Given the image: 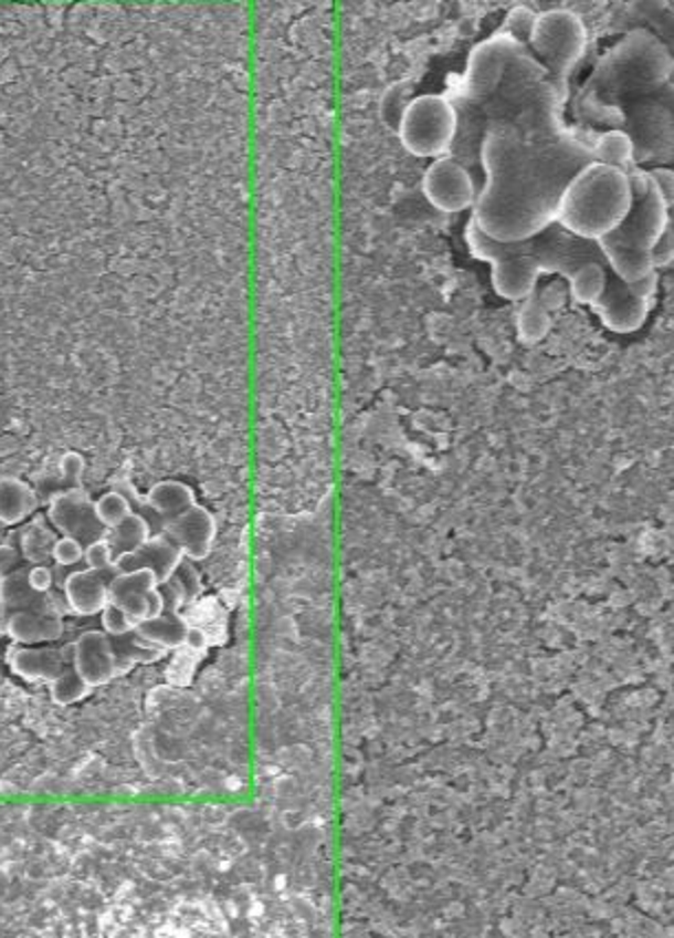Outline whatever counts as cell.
I'll return each instance as SVG.
<instances>
[{
    "instance_id": "cell-1",
    "label": "cell",
    "mask_w": 674,
    "mask_h": 938,
    "mask_svg": "<svg viewBox=\"0 0 674 938\" xmlns=\"http://www.w3.org/2000/svg\"><path fill=\"white\" fill-rule=\"evenodd\" d=\"M459 113L452 157L478 161L485 184L472 208L496 243H520L558 219L567 184L596 161L598 131L567 124L569 100L529 46L498 29L478 42L445 93Z\"/></svg>"
},
{
    "instance_id": "cell-2",
    "label": "cell",
    "mask_w": 674,
    "mask_h": 938,
    "mask_svg": "<svg viewBox=\"0 0 674 938\" xmlns=\"http://www.w3.org/2000/svg\"><path fill=\"white\" fill-rule=\"evenodd\" d=\"M673 71L674 60L666 44L651 31L635 29L600 60L591 84L580 95V111L585 119L593 122L622 100L668 84Z\"/></svg>"
},
{
    "instance_id": "cell-3",
    "label": "cell",
    "mask_w": 674,
    "mask_h": 938,
    "mask_svg": "<svg viewBox=\"0 0 674 938\" xmlns=\"http://www.w3.org/2000/svg\"><path fill=\"white\" fill-rule=\"evenodd\" d=\"M633 204L635 195L629 173L591 161L567 184L556 223L580 239L598 243L624 226Z\"/></svg>"
},
{
    "instance_id": "cell-4",
    "label": "cell",
    "mask_w": 674,
    "mask_h": 938,
    "mask_svg": "<svg viewBox=\"0 0 674 938\" xmlns=\"http://www.w3.org/2000/svg\"><path fill=\"white\" fill-rule=\"evenodd\" d=\"M591 124L624 131L633 139L635 166L674 168V82L622 100Z\"/></svg>"
},
{
    "instance_id": "cell-5",
    "label": "cell",
    "mask_w": 674,
    "mask_h": 938,
    "mask_svg": "<svg viewBox=\"0 0 674 938\" xmlns=\"http://www.w3.org/2000/svg\"><path fill=\"white\" fill-rule=\"evenodd\" d=\"M589 44L585 20L571 9H547L536 13L527 38L529 51L549 71L554 84L569 95V80L582 62Z\"/></svg>"
},
{
    "instance_id": "cell-6",
    "label": "cell",
    "mask_w": 674,
    "mask_h": 938,
    "mask_svg": "<svg viewBox=\"0 0 674 938\" xmlns=\"http://www.w3.org/2000/svg\"><path fill=\"white\" fill-rule=\"evenodd\" d=\"M459 137V113L445 93L410 100L399 117L401 146L419 159L450 157Z\"/></svg>"
},
{
    "instance_id": "cell-7",
    "label": "cell",
    "mask_w": 674,
    "mask_h": 938,
    "mask_svg": "<svg viewBox=\"0 0 674 938\" xmlns=\"http://www.w3.org/2000/svg\"><path fill=\"white\" fill-rule=\"evenodd\" d=\"M629 177H631L635 204L624 226L609 237L626 248L653 254L655 246L660 243V239L666 234L671 226V206L664 199L662 190L657 188L651 170L633 166L629 170Z\"/></svg>"
},
{
    "instance_id": "cell-8",
    "label": "cell",
    "mask_w": 674,
    "mask_h": 938,
    "mask_svg": "<svg viewBox=\"0 0 674 938\" xmlns=\"http://www.w3.org/2000/svg\"><path fill=\"white\" fill-rule=\"evenodd\" d=\"M421 192L430 206L445 215L472 210L478 197L472 170L452 155L434 159L425 168L421 179Z\"/></svg>"
},
{
    "instance_id": "cell-9",
    "label": "cell",
    "mask_w": 674,
    "mask_h": 938,
    "mask_svg": "<svg viewBox=\"0 0 674 938\" xmlns=\"http://www.w3.org/2000/svg\"><path fill=\"white\" fill-rule=\"evenodd\" d=\"M49 521L64 536H73L84 545L104 539L106 528L95 514V506L82 488H66L57 492L49 503Z\"/></svg>"
},
{
    "instance_id": "cell-10",
    "label": "cell",
    "mask_w": 674,
    "mask_h": 938,
    "mask_svg": "<svg viewBox=\"0 0 674 938\" xmlns=\"http://www.w3.org/2000/svg\"><path fill=\"white\" fill-rule=\"evenodd\" d=\"M73 667L95 689L119 676L113 638L104 629H88L75 638Z\"/></svg>"
},
{
    "instance_id": "cell-11",
    "label": "cell",
    "mask_w": 674,
    "mask_h": 938,
    "mask_svg": "<svg viewBox=\"0 0 674 938\" xmlns=\"http://www.w3.org/2000/svg\"><path fill=\"white\" fill-rule=\"evenodd\" d=\"M166 536H170L186 559L203 561L210 556L217 539V521L214 514L194 503L183 514L166 521Z\"/></svg>"
},
{
    "instance_id": "cell-12",
    "label": "cell",
    "mask_w": 674,
    "mask_h": 938,
    "mask_svg": "<svg viewBox=\"0 0 674 938\" xmlns=\"http://www.w3.org/2000/svg\"><path fill=\"white\" fill-rule=\"evenodd\" d=\"M476 259L492 265V288L501 299L523 303L536 292L540 272L527 257L485 252Z\"/></svg>"
},
{
    "instance_id": "cell-13",
    "label": "cell",
    "mask_w": 674,
    "mask_h": 938,
    "mask_svg": "<svg viewBox=\"0 0 674 938\" xmlns=\"http://www.w3.org/2000/svg\"><path fill=\"white\" fill-rule=\"evenodd\" d=\"M183 552L170 536H150L141 548H137L130 554H124L117 559L115 570L128 572V570H150L159 579V585L166 583L177 567L183 561Z\"/></svg>"
},
{
    "instance_id": "cell-14",
    "label": "cell",
    "mask_w": 674,
    "mask_h": 938,
    "mask_svg": "<svg viewBox=\"0 0 674 938\" xmlns=\"http://www.w3.org/2000/svg\"><path fill=\"white\" fill-rule=\"evenodd\" d=\"M73 665V647L69 652L55 647L18 645L9 652V667L24 680H55L66 667Z\"/></svg>"
},
{
    "instance_id": "cell-15",
    "label": "cell",
    "mask_w": 674,
    "mask_h": 938,
    "mask_svg": "<svg viewBox=\"0 0 674 938\" xmlns=\"http://www.w3.org/2000/svg\"><path fill=\"white\" fill-rule=\"evenodd\" d=\"M108 581L110 579H106V572H97L91 567L66 574L62 583L66 607L80 616L102 614V609L110 603Z\"/></svg>"
},
{
    "instance_id": "cell-16",
    "label": "cell",
    "mask_w": 674,
    "mask_h": 938,
    "mask_svg": "<svg viewBox=\"0 0 674 938\" xmlns=\"http://www.w3.org/2000/svg\"><path fill=\"white\" fill-rule=\"evenodd\" d=\"M159 587V579L150 570L115 572L108 581V598L128 612L137 625L148 616V594Z\"/></svg>"
},
{
    "instance_id": "cell-17",
    "label": "cell",
    "mask_w": 674,
    "mask_h": 938,
    "mask_svg": "<svg viewBox=\"0 0 674 938\" xmlns=\"http://www.w3.org/2000/svg\"><path fill=\"white\" fill-rule=\"evenodd\" d=\"M4 632L18 645L53 643L64 634V621L57 612L20 609L7 614Z\"/></svg>"
},
{
    "instance_id": "cell-18",
    "label": "cell",
    "mask_w": 674,
    "mask_h": 938,
    "mask_svg": "<svg viewBox=\"0 0 674 938\" xmlns=\"http://www.w3.org/2000/svg\"><path fill=\"white\" fill-rule=\"evenodd\" d=\"M0 607L4 614L20 609H38V612H57V603L53 594H40L31 587L27 570L9 572L0 576Z\"/></svg>"
},
{
    "instance_id": "cell-19",
    "label": "cell",
    "mask_w": 674,
    "mask_h": 938,
    "mask_svg": "<svg viewBox=\"0 0 674 938\" xmlns=\"http://www.w3.org/2000/svg\"><path fill=\"white\" fill-rule=\"evenodd\" d=\"M194 503H197L194 490L188 483L172 481V479L155 483L148 492V506L164 519V523L183 514Z\"/></svg>"
},
{
    "instance_id": "cell-20",
    "label": "cell",
    "mask_w": 674,
    "mask_h": 938,
    "mask_svg": "<svg viewBox=\"0 0 674 938\" xmlns=\"http://www.w3.org/2000/svg\"><path fill=\"white\" fill-rule=\"evenodd\" d=\"M38 506V497L29 483L15 477L0 479V523H20Z\"/></svg>"
},
{
    "instance_id": "cell-21",
    "label": "cell",
    "mask_w": 674,
    "mask_h": 938,
    "mask_svg": "<svg viewBox=\"0 0 674 938\" xmlns=\"http://www.w3.org/2000/svg\"><path fill=\"white\" fill-rule=\"evenodd\" d=\"M188 629H190V625L186 623V618L179 612H170V609H166L161 616L146 618L137 625V632L146 640L164 647L166 652L183 647Z\"/></svg>"
},
{
    "instance_id": "cell-22",
    "label": "cell",
    "mask_w": 674,
    "mask_h": 938,
    "mask_svg": "<svg viewBox=\"0 0 674 938\" xmlns=\"http://www.w3.org/2000/svg\"><path fill=\"white\" fill-rule=\"evenodd\" d=\"M596 161L609 164V166H615V168H624L629 173L635 166L633 139L624 131H618V128L598 131Z\"/></svg>"
},
{
    "instance_id": "cell-23",
    "label": "cell",
    "mask_w": 674,
    "mask_h": 938,
    "mask_svg": "<svg viewBox=\"0 0 674 938\" xmlns=\"http://www.w3.org/2000/svg\"><path fill=\"white\" fill-rule=\"evenodd\" d=\"M551 325H554L551 312L540 303L536 292L527 301H523V308L516 316V330H518L520 343L525 345L540 343L549 334Z\"/></svg>"
},
{
    "instance_id": "cell-24",
    "label": "cell",
    "mask_w": 674,
    "mask_h": 938,
    "mask_svg": "<svg viewBox=\"0 0 674 938\" xmlns=\"http://www.w3.org/2000/svg\"><path fill=\"white\" fill-rule=\"evenodd\" d=\"M150 536H152V530H150L148 519L141 517V514H137V512L128 514L122 523H117L115 528H110L106 532V539H108V543H110V548H113V552H115L117 559L124 556V554L135 552Z\"/></svg>"
},
{
    "instance_id": "cell-25",
    "label": "cell",
    "mask_w": 674,
    "mask_h": 938,
    "mask_svg": "<svg viewBox=\"0 0 674 938\" xmlns=\"http://www.w3.org/2000/svg\"><path fill=\"white\" fill-rule=\"evenodd\" d=\"M49 691H51V700L55 705L66 707V705H75V702L84 700L93 691V687L71 665L55 680L49 682Z\"/></svg>"
},
{
    "instance_id": "cell-26",
    "label": "cell",
    "mask_w": 674,
    "mask_h": 938,
    "mask_svg": "<svg viewBox=\"0 0 674 938\" xmlns=\"http://www.w3.org/2000/svg\"><path fill=\"white\" fill-rule=\"evenodd\" d=\"M93 506H95V514H97V519L102 521V525H104L106 530L115 528V525H117V523H122L128 514H133L130 501H128L122 492H117V490H108V492H104L97 501H93Z\"/></svg>"
},
{
    "instance_id": "cell-27",
    "label": "cell",
    "mask_w": 674,
    "mask_h": 938,
    "mask_svg": "<svg viewBox=\"0 0 674 938\" xmlns=\"http://www.w3.org/2000/svg\"><path fill=\"white\" fill-rule=\"evenodd\" d=\"M102 629L110 638H117V636H126V634L135 632L137 629V621L128 612H124L119 605L108 603L102 609Z\"/></svg>"
},
{
    "instance_id": "cell-28",
    "label": "cell",
    "mask_w": 674,
    "mask_h": 938,
    "mask_svg": "<svg viewBox=\"0 0 674 938\" xmlns=\"http://www.w3.org/2000/svg\"><path fill=\"white\" fill-rule=\"evenodd\" d=\"M84 563H86V567L97 570V572H106V574L108 572H117L115 570L117 556H115V552H113V548H110V543H108L106 536L86 545V550H84Z\"/></svg>"
},
{
    "instance_id": "cell-29",
    "label": "cell",
    "mask_w": 674,
    "mask_h": 938,
    "mask_svg": "<svg viewBox=\"0 0 674 938\" xmlns=\"http://www.w3.org/2000/svg\"><path fill=\"white\" fill-rule=\"evenodd\" d=\"M53 543H55V541H51V539H49V534H46L42 528H38V525H31V528L22 534V548H24V554H27V559H29L33 565H35V563H42V561L51 554Z\"/></svg>"
},
{
    "instance_id": "cell-30",
    "label": "cell",
    "mask_w": 674,
    "mask_h": 938,
    "mask_svg": "<svg viewBox=\"0 0 674 938\" xmlns=\"http://www.w3.org/2000/svg\"><path fill=\"white\" fill-rule=\"evenodd\" d=\"M84 550H86V545L82 541L62 534L60 539H55L51 556L57 563V567H71V565H77L80 561H84Z\"/></svg>"
},
{
    "instance_id": "cell-31",
    "label": "cell",
    "mask_w": 674,
    "mask_h": 938,
    "mask_svg": "<svg viewBox=\"0 0 674 938\" xmlns=\"http://www.w3.org/2000/svg\"><path fill=\"white\" fill-rule=\"evenodd\" d=\"M534 20H536V11H531L529 7H514L507 13V18H505L503 31H507L509 35H514L516 40H520V42L527 44V38L531 33Z\"/></svg>"
},
{
    "instance_id": "cell-32",
    "label": "cell",
    "mask_w": 674,
    "mask_h": 938,
    "mask_svg": "<svg viewBox=\"0 0 674 938\" xmlns=\"http://www.w3.org/2000/svg\"><path fill=\"white\" fill-rule=\"evenodd\" d=\"M170 579H175L177 581V585L181 587V592H183V596H186V603H192L194 598H199V594H201V576H199V572H197V567L188 561V559H183L181 561V565L177 567V572L170 576Z\"/></svg>"
},
{
    "instance_id": "cell-33",
    "label": "cell",
    "mask_w": 674,
    "mask_h": 938,
    "mask_svg": "<svg viewBox=\"0 0 674 938\" xmlns=\"http://www.w3.org/2000/svg\"><path fill=\"white\" fill-rule=\"evenodd\" d=\"M653 265L655 270H674V230L668 226L666 234L660 239V243L653 250Z\"/></svg>"
},
{
    "instance_id": "cell-34",
    "label": "cell",
    "mask_w": 674,
    "mask_h": 938,
    "mask_svg": "<svg viewBox=\"0 0 674 938\" xmlns=\"http://www.w3.org/2000/svg\"><path fill=\"white\" fill-rule=\"evenodd\" d=\"M27 576H29L31 587L35 592H40V594L51 592V587L55 583V570H51L49 565H42V563H35L33 567H29L27 570Z\"/></svg>"
},
{
    "instance_id": "cell-35",
    "label": "cell",
    "mask_w": 674,
    "mask_h": 938,
    "mask_svg": "<svg viewBox=\"0 0 674 938\" xmlns=\"http://www.w3.org/2000/svg\"><path fill=\"white\" fill-rule=\"evenodd\" d=\"M60 470L62 477L71 483V488H80V479L84 472V458L80 454H64L60 460Z\"/></svg>"
},
{
    "instance_id": "cell-36",
    "label": "cell",
    "mask_w": 674,
    "mask_h": 938,
    "mask_svg": "<svg viewBox=\"0 0 674 938\" xmlns=\"http://www.w3.org/2000/svg\"><path fill=\"white\" fill-rule=\"evenodd\" d=\"M657 188L662 190L664 199L668 201V206L674 204V168H653L651 170Z\"/></svg>"
},
{
    "instance_id": "cell-37",
    "label": "cell",
    "mask_w": 674,
    "mask_h": 938,
    "mask_svg": "<svg viewBox=\"0 0 674 938\" xmlns=\"http://www.w3.org/2000/svg\"><path fill=\"white\" fill-rule=\"evenodd\" d=\"M536 296L540 299V303H543L549 312H554V310H558V308L562 305V301H565V290L560 288V283H549L543 292H538V290H536Z\"/></svg>"
},
{
    "instance_id": "cell-38",
    "label": "cell",
    "mask_w": 674,
    "mask_h": 938,
    "mask_svg": "<svg viewBox=\"0 0 674 938\" xmlns=\"http://www.w3.org/2000/svg\"><path fill=\"white\" fill-rule=\"evenodd\" d=\"M164 612H166V596H164L161 587H155V590L148 594V616H146V618L161 616Z\"/></svg>"
},
{
    "instance_id": "cell-39",
    "label": "cell",
    "mask_w": 674,
    "mask_h": 938,
    "mask_svg": "<svg viewBox=\"0 0 674 938\" xmlns=\"http://www.w3.org/2000/svg\"><path fill=\"white\" fill-rule=\"evenodd\" d=\"M183 647H190V649H206L208 647V634L203 632V629H199V627H190L188 629V636H186V645Z\"/></svg>"
},
{
    "instance_id": "cell-40",
    "label": "cell",
    "mask_w": 674,
    "mask_h": 938,
    "mask_svg": "<svg viewBox=\"0 0 674 938\" xmlns=\"http://www.w3.org/2000/svg\"><path fill=\"white\" fill-rule=\"evenodd\" d=\"M15 563H18V552L11 545H0V576L9 574Z\"/></svg>"
},
{
    "instance_id": "cell-41",
    "label": "cell",
    "mask_w": 674,
    "mask_h": 938,
    "mask_svg": "<svg viewBox=\"0 0 674 938\" xmlns=\"http://www.w3.org/2000/svg\"><path fill=\"white\" fill-rule=\"evenodd\" d=\"M4 618H7V614H4V609L0 607V629H4Z\"/></svg>"
},
{
    "instance_id": "cell-42",
    "label": "cell",
    "mask_w": 674,
    "mask_h": 938,
    "mask_svg": "<svg viewBox=\"0 0 674 938\" xmlns=\"http://www.w3.org/2000/svg\"><path fill=\"white\" fill-rule=\"evenodd\" d=\"M671 228L674 230V204H671Z\"/></svg>"
}]
</instances>
